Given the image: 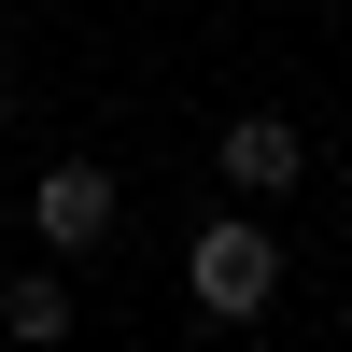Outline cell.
I'll return each instance as SVG.
<instances>
[{
	"label": "cell",
	"mask_w": 352,
	"mask_h": 352,
	"mask_svg": "<svg viewBox=\"0 0 352 352\" xmlns=\"http://www.w3.org/2000/svg\"><path fill=\"white\" fill-rule=\"evenodd\" d=\"M184 310H197L212 338H240V324L282 310V226H268V197L197 212V240H184Z\"/></svg>",
	"instance_id": "cell-1"
},
{
	"label": "cell",
	"mask_w": 352,
	"mask_h": 352,
	"mask_svg": "<svg viewBox=\"0 0 352 352\" xmlns=\"http://www.w3.org/2000/svg\"><path fill=\"white\" fill-rule=\"evenodd\" d=\"M113 226H127V184H113L99 155H56V169H28V240H43V254H71V268H85Z\"/></svg>",
	"instance_id": "cell-2"
},
{
	"label": "cell",
	"mask_w": 352,
	"mask_h": 352,
	"mask_svg": "<svg viewBox=\"0 0 352 352\" xmlns=\"http://www.w3.org/2000/svg\"><path fill=\"white\" fill-rule=\"evenodd\" d=\"M212 169H226V197H296L310 184V127H296V113H226V127H212Z\"/></svg>",
	"instance_id": "cell-3"
},
{
	"label": "cell",
	"mask_w": 352,
	"mask_h": 352,
	"mask_svg": "<svg viewBox=\"0 0 352 352\" xmlns=\"http://www.w3.org/2000/svg\"><path fill=\"white\" fill-rule=\"evenodd\" d=\"M0 338H14V352H56V338H71V254H43V268L0 282Z\"/></svg>",
	"instance_id": "cell-4"
}]
</instances>
